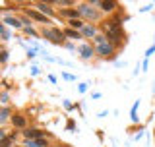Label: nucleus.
Wrapping results in <instances>:
<instances>
[{"label": "nucleus", "mask_w": 155, "mask_h": 147, "mask_svg": "<svg viewBox=\"0 0 155 147\" xmlns=\"http://www.w3.org/2000/svg\"><path fill=\"white\" fill-rule=\"evenodd\" d=\"M29 14H31L35 19H39V21H47V19H48V18H45L43 14H39V12H29Z\"/></svg>", "instance_id": "nucleus-6"}, {"label": "nucleus", "mask_w": 155, "mask_h": 147, "mask_svg": "<svg viewBox=\"0 0 155 147\" xmlns=\"http://www.w3.org/2000/svg\"><path fill=\"white\" fill-rule=\"evenodd\" d=\"M6 21H8V23H12V25H16V27L19 25V21H18V19H12V18H8Z\"/></svg>", "instance_id": "nucleus-13"}, {"label": "nucleus", "mask_w": 155, "mask_h": 147, "mask_svg": "<svg viewBox=\"0 0 155 147\" xmlns=\"http://www.w3.org/2000/svg\"><path fill=\"white\" fill-rule=\"evenodd\" d=\"M81 54H84L85 58H87V56H91V51H89V47H84V51H81Z\"/></svg>", "instance_id": "nucleus-11"}, {"label": "nucleus", "mask_w": 155, "mask_h": 147, "mask_svg": "<svg viewBox=\"0 0 155 147\" xmlns=\"http://www.w3.org/2000/svg\"><path fill=\"white\" fill-rule=\"evenodd\" d=\"M72 27H78V29H81V21H78V19H72Z\"/></svg>", "instance_id": "nucleus-12"}, {"label": "nucleus", "mask_w": 155, "mask_h": 147, "mask_svg": "<svg viewBox=\"0 0 155 147\" xmlns=\"http://www.w3.org/2000/svg\"><path fill=\"white\" fill-rule=\"evenodd\" d=\"M97 52L103 54V56L110 54V52H113V45H110V43H105L103 39H97Z\"/></svg>", "instance_id": "nucleus-1"}, {"label": "nucleus", "mask_w": 155, "mask_h": 147, "mask_svg": "<svg viewBox=\"0 0 155 147\" xmlns=\"http://www.w3.org/2000/svg\"><path fill=\"white\" fill-rule=\"evenodd\" d=\"M4 139H6V138H4V132H2V130H0V143H2V141H4Z\"/></svg>", "instance_id": "nucleus-15"}, {"label": "nucleus", "mask_w": 155, "mask_h": 147, "mask_svg": "<svg viewBox=\"0 0 155 147\" xmlns=\"http://www.w3.org/2000/svg\"><path fill=\"white\" fill-rule=\"evenodd\" d=\"M81 31H84V35H87V37H93V35H95V29H93V27H89V25L81 27Z\"/></svg>", "instance_id": "nucleus-5"}, {"label": "nucleus", "mask_w": 155, "mask_h": 147, "mask_svg": "<svg viewBox=\"0 0 155 147\" xmlns=\"http://www.w3.org/2000/svg\"><path fill=\"white\" fill-rule=\"evenodd\" d=\"M25 136H27V138H41L43 132H37V130H25Z\"/></svg>", "instance_id": "nucleus-4"}, {"label": "nucleus", "mask_w": 155, "mask_h": 147, "mask_svg": "<svg viewBox=\"0 0 155 147\" xmlns=\"http://www.w3.org/2000/svg\"><path fill=\"white\" fill-rule=\"evenodd\" d=\"M101 6H103V10H113L116 4L114 2H101Z\"/></svg>", "instance_id": "nucleus-9"}, {"label": "nucleus", "mask_w": 155, "mask_h": 147, "mask_svg": "<svg viewBox=\"0 0 155 147\" xmlns=\"http://www.w3.org/2000/svg\"><path fill=\"white\" fill-rule=\"evenodd\" d=\"M66 33H68L70 37H80V33H78V31H72V29H70V31H66Z\"/></svg>", "instance_id": "nucleus-14"}, {"label": "nucleus", "mask_w": 155, "mask_h": 147, "mask_svg": "<svg viewBox=\"0 0 155 147\" xmlns=\"http://www.w3.org/2000/svg\"><path fill=\"white\" fill-rule=\"evenodd\" d=\"M78 14H80L78 10H62V16H76L78 18Z\"/></svg>", "instance_id": "nucleus-8"}, {"label": "nucleus", "mask_w": 155, "mask_h": 147, "mask_svg": "<svg viewBox=\"0 0 155 147\" xmlns=\"http://www.w3.org/2000/svg\"><path fill=\"white\" fill-rule=\"evenodd\" d=\"M39 10H43V12H47L48 16H51V14H52V12H51V8H47L45 4H39Z\"/></svg>", "instance_id": "nucleus-10"}, {"label": "nucleus", "mask_w": 155, "mask_h": 147, "mask_svg": "<svg viewBox=\"0 0 155 147\" xmlns=\"http://www.w3.org/2000/svg\"><path fill=\"white\" fill-rule=\"evenodd\" d=\"M14 124H18V126H25V118H23V116H14Z\"/></svg>", "instance_id": "nucleus-7"}, {"label": "nucleus", "mask_w": 155, "mask_h": 147, "mask_svg": "<svg viewBox=\"0 0 155 147\" xmlns=\"http://www.w3.org/2000/svg\"><path fill=\"white\" fill-rule=\"evenodd\" d=\"M45 37L51 39V41H54V43H60L62 41V33L56 31V29H52V31H45Z\"/></svg>", "instance_id": "nucleus-3"}, {"label": "nucleus", "mask_w": 155, "mask_h": 147, "mask_svg": "<svg viewBox=\"0 0 155 147\" xmlns=\"http://www.w3.org/2000/svg\"><path fill=\"white\" fill-rule=\"evenodd\" d=\"M78 12L84 14L87 19H95V18H97V12H95L91 6H80V8H78Z\"/></svg>", "instance_id": "nucleus-2"}]
</instances>
